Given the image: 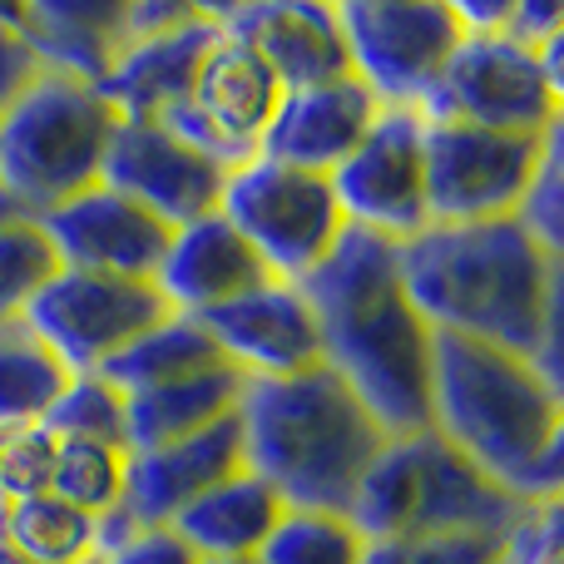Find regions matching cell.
<instances>
[{
	"mask_svg": "<svg viewBox=\"0 0 564 564\" xmlns=\"http://www.w3.org/2000/svg\"><path fill=\"white\" fill-rule=\"evenodd\" d=\"M525 516L470 456L446 436H387L367 466L347 520L367 540H421V535H500Z\"/></svg>",
	"mask_w": 564,
	"mask_h": 564,
	"instance_id": "obj_5",
	"label": "cell"
},
{
	"mask_svg": "<svg viewBox=\"0 0 564 564\" xmlns=\"http://www.w3.org/2000/svg\"><path fill=\"white\" fill-rule=\"evenodd\" d=\"M55 451H59V436H50L45 421L0 426V500H25L50 490Z\"/></svg>",
	"mask_w": 564,
	"mask_h": 564,
	"instance_id": "obj_32",
	"label": "cell"
},
{
	"mask_svg": "<svg viewBox=\"0 0 564 564\" xmlns=\"http://www.w3.org/2000/svg\"><path fill=\"white\" fill-rule=\"evenodd\" d=\"M25 327L65 361L69 377H95L129 341L174 317L154 278H115L59 268L20 312Z\"/></svg>",
	"mask_w": 564,
	"mask_h": 564,
	"instance_id": "obj_11",
	"label": "cell"
},
{
	"mask_svg": "<svg viewBox=\"0 0 564 564\" xmlns=\"http://www.w3.org/2000/svg\"><path fill=\"white\" fill-rule=\"evenodd\" d=\"M59 268L79 273H115V278H154L169 253L174 228L154 218L144 204L95 184L75 194L69 204L50 208L40 218Z\"/></svg>",
	"mask_w": 564,
	"mask_h": 564,
	"instance_id": "obj_14",
	"label": "cell"
},
{
	"mask_svg": "<svg viewBox=\"0 0 564 564\" xmlns=\"http://www.w3.org/2000/svg\"><path fill=\"white\" fill-rule=\"evenodd\" d=\"M65 387V361L25 327V317H0V426L45 421Z\"/></svg>",
	"mask_w": 564,
	"mask_h": 564,
	"instance_id": "obj_26",
	"label": "cell"
},
{
	"mask_svg": "<svg viewBox=\"0 0 564 564\" xmlns=\"http://www.w3.org/2000/svg\"><path fill=\"white\" fill-rule=\"evenodd\" d=\"M218 214L248 238L258 263L278 282H302L347 234L327 174L268 164V159H243L238 169H228Z\"/></svg>",
	"mask_w": 564,
	"mask_h": 564,
	"instance_id": "obj_7",
	"label": "cell"
},
{
	"mask_svg": "<svg viewBox=\"0 0 564 564\" xmlns=\"http://www.w3.org/2000/svg\"><path fill=\"white\" fill-rule=\"evenodd\" d=\"M198 564H258V555H243V560H198Z\"/></svg>",
	"mask_w": 564,
	"mask_h": 564,
	"instance_id": "obj_39",
	"label": "cell"
},
{
	"mask_svg": "<svg viewBox=\"0 0 564 564\" xmlns=\"http://www.w3.org/2000/svg\"><path fill=\"white\" fill-rule=\"evenodd\" d=\"M292 288L322 332V367L367 406L387 436L431 431V327L401 288L397 243L347 228Z\"/></svg>",
	"mask_w": 564,
	"mask_h": 564,
	"instance_id": "obj_2",
	"label": "cell"
},
{
	"mask_svg": "<svg viewBox=\"0 0 564 564\" xmlns=\"http://www.w3.org/2000/svg\"><path fill=\"white\" fill-rule=\"evenodd\" d=\"M208 10L218 15V25L228 35L243 40L273 69L282 95L351 75L337 6H322V0H258V6H208Z\"/></svg>",
	"mask_w": 564,
	"mask_h": 564,
	"instance_id": "obj_16",
	"label": "cell"
},
{
	"mask_svg": "<svg viewBox=\"0 0 564 564\" xmlns=\"http://www.w3.org/2000/svg\"><path fill=\"white\" fill-rule=\"evenodd\" d=\"M59 273L40 218H15L0 228V317H20L40 288Z\"/></svg>",
	"mask_w": 564,
	"mask_h": 564,
	"instance_id": "obj_31",
	"label": "cell"
},
{
	"mask_svg": "<svg viewBox=\"0 0 564 564\" xmlns=\"http://www.w3.org/2000/svg\"><path fill=\"white\" fill-rule=\"evenodd\" d=\"M243 466L278 490L288 510L347 516L387 431L327 367L248 381L238 401Z\"/></svg>",
	"mask_w": 564,
	"mask_h": 564,
	"instance_id": "obj_4",
	"label": "cell"
},
{
	"mask_svg": "<svg viewBox=\"0 0 564 564\" xmlns=\"http://www.w3.org/2000/svg\"><path fill=\"white\" fill-rule=\"evenodd\" d=\"M397 263L431 332L516 351L560 387V258L520 218L426 224L397 243Z\"/></svg>",
	"mask_w": 564,
	"mask_h": 564,
	"instance_id": "obj_1",
	"label": "cell"
},
{
	"mask_svg": "<svg viewBox=\"0 0 564 564\" xmlns=\"http://www.w3.org/2000/svg\"><path fill=\"white\" fill-rule=\"evenodd\" d=\"M268 268L258 263V253L248 248V238L228 224L224 214L194 218V224L174 228L169 253L154 273V288L164 292V302L184 317H204V312L224 307V302L243 297V292L263 288Z\"/></svg>",
	"mask_w": 564,
	"mask_h": 564,
	"instance_id": "obj_21",
	"label": "cell"
},
{
	"mask_svg": "<svg viewBox=\"0 0 564 564\" xmlns=\"http://www.w3.org/2000/svg\"><path fill=\"white\" fill-rule=\"evenodd\" d=\"M115 129L119 109L95 85L45 69L0 115V184L30 218H45L99 184Z\"/></svg>",
	"mask_w": 564,
	"mask_h": 564,
	"instance_id": "obj_6",
	"label": "cell"
},
{
	"mask_svg": "<svg viewBox=\"0 0 564 564\" xmlns=\"http://www.w3.org/2000/svg\"><path fill=\"white\" fill-rule=\"evenodd\" d=\"M431 431L470 456L510 500L555 506L564 490V397L516 351L431 332Z\"/></svg>",
	"mask_w": 564,
	"mask_h": 564,
	"instance_id": "obj_3",
	"label": "cell"
},
{
	"mask_svg": "<svg viewBox=\"0 0 564 564\" xmlns=\"http://www.w3.org/2000/svg\"><path fill=\"white\" fill-rule=\"evenodd\" d=\"M124 470L129 451L105 446V441H59L55 451V476H50V496L65 506L85 510L89 520H105L124 500Z\"/></svg>",
	"mask_w": 564,
	"mask_h": 564,
	"instance_id": "obj_28",
	"label": "cell"
},
{
	"mask_svg": "<svg viewBox=\"0 0 564 564\" xmlns=\"http://www.w3.org/2000/svg\"><path fill=\"white\" fill-rule=\"evenodd\" d=\"M332 194L347 228L406 243L431 224L426 218V159H421L416 109H381L357 149L332 169Z\"/></svg>",
	"mask_w": 564,
	"mask_h": 564,
	"instance_id": "obj_12",
	"label": "cell"
},
{
	"mask_svg": "<svg viewBox=\"0 0 564 564\" xmlns=\"http://www.w3.org/2000/svg\"><path fill=\"white\" fill-rule=\"evenodd\" d=\"M45 431L59 441L124 446V391H115L105 377H69L59 401L45 411Z\"/></svg>",
	"mask_w": 564,
	"mask_h": 564,
	"instance_id": "obj_30",
	"label": "cell"
},
{
	"mask_svg": "<svg viewBox=\"0 0 564 564\" xmlns=\"http://www.w3.org/2000/svg\"><path fill=\"white\" fill-rule=\"evenodd\" d=\"M89 564H99V560H89Z\"/></svg>",
	"mask_w": 564,
	"mask_h": 564,
	"instance_id": "obj_40",
	"label": "cell"
},
{
	"mask_svg": "<svg viewBox=\"0 0 564 564\" xmlns=\"http://www.w3.org/2000/svg\"><path fill=\"white\" fill-rule=\"evenodd\" d=\"M560 149H564V124L550 134V149H545V159H540V174H535V184H530V194H525V204H520V224L530 228V238H535L545 253H564V224H560V204H564V178H560Z\"/></svg>",
	"mask_w": 564,
	"mask_h": 564,
	"instance_id": "obj_34",
	"label": "cell"
},
{
	"mask_svg": "<svg viewBox=\"0 0 564 564\" xmlns=\"http://www.w3.org/2000/svg\"><path fill=\"white\" fill-rule=\"evenodd\" d=\"M500 564H560V500L525 506V516L500 540Z\"/></svg>",
	"mask_w": 564,
	"mask_h": 564,
	"instance_id": "obj_35",
	"label": "cell"
},
{
	"mask_svg": "<svg viewBox=\"0 0 564 564\" xmlns=\"http://www.w3.org/2000/svg\"><path fill=\"white\" fill-rule=\"evenodd\" d=\"M361 564H500V535H421L371 540Z\"/></svg>",
	"mask_w": 564,
	"mask_h": 564,
	"instance_id": "obj_33",
	"label": "cell"
},
{
	"mask_svg": "<svg viewBox=\"0 0 564 564\" xmlns=\"http://www.w3.org/2000/svg\"><path fill=\"white\" fill-rule=\"evenodd\" d=\"M278 99H282V85L273 79V69H268L243 40H234L224 30L218 45L208 50L204 69H198L188 109H194V119L204 124V134L214 139L218 159H224L228 169H238L243 159H253Z\"/></svg>",
	"mask_w": 564,
	"mask_h": 564,
	"instance_id": "obj_20",
	"label": "cell"
},
{
	"mask_svg": "<svg viewBox=\"0 0 564 564\" xmlns=\"http://www.w3.org/2000/svg\"><path fill=\"white\" fill-rule=\"evenodd\" d=\"M40 75H45V65H40V55L30 50V40L20 35V6H0V115H6Z\"/></svg>",
	"mask_w": 564,
	"mask_h": 564,
	"instance_id": "obj_36",
	"label": "cell"
},
{
	"mask_svg": "<svg viewBox=\"0 0 564 564\" xmlns=\"http://www.w3.org/2000/svg\"><path fill=\"white\" fill-rule=\"evenodd\" d=\"M416 115L510 134H550L564 124V89L545 75L540 50L516 45L500 30H466Z\"/></svg>",
	"mask_w": 564,
	"mask_h": 564,
	"instance_id": "obj_9",
	"label": "cell"
},
{
	"mask_svg": "<svg viewBox=\"0 0 564 564\" xmlns=\"http://www.w3.org/2000/svg\"><path fill=\"white\" fill-rule=\"evenodd\" d=\"M337 20L351 75L381 109H416L466 40L456 0H347Z\"/></svg>",
	"mask_w": 564,
	"mask_h": 564,
	"instance_id": "obj_10",
	"label": "cell"
},
{
	"mask_svg": "<svg viewBox=\"0 0 564 564\" xmlns=\"http://www.w3.org/2000/svg\"><path fill=\"white\" fill-rule=\"evenodd\" d=\"M367 540L357 535L347 516L327 510H288L268 545L258 550V564H361Z\"/></svg>",
	"mask_w": 564,
	"mask_h": 564,
	"instance_id": "obj_29",
	"label": "cell"
},
{
	"mask_svg": "<svg viewBox=\"0 0 564 564\" xmlns=\"http://www.w3.org/2000/svg\"><path fill=\"white\" fill-rule=\"evenodd\" d=\"M204 332L224 351L228 367H238L248 381H278L297 371L322 367V332L307 297L292 282H263L224 307L204 312Z\"/></svg>",
	"mask_w": 564,
	"mask_h": 564,
	"instance_id": "obj_15",
	"label": "cell"
},
{
	"mask_svg": "<svg viewBox=\"0 0 564 564\" xmlns=\"http://www.w3.org/2000/svg\"><path fill=\"white\" fill-rule=\"evenodd\" d=\"M214 367H228V361H224V351L214 347V337L204 332V322L174 312V317L159 322L154 332L129 341L115 361H105L95 377H105L115 391L134 397V391H154V387H169V381L198 377V371H214Z\"/></svg>",
	"mask_w": 564,
	"mask_h": 564,
	"instance_id": "obj_25",
	"label": "cell"
},
{
	"mask_svg": "<svg viewBox=\"0 0 564 564\" xmlns=\"http://www.w3.org/2000/svg\"><path fill=\"white\" fill-rule=\"evenodd\" d=\"M15 218H30V214L15 204V198H10V188L0 184V228H6V224H15Z\"/></svg>",
	"mask_w": 564,
	"mask_h": 564,
	"instance_id": "obj_38",
	"label": "cell"
},
{
	"mask_svg": "<svg viewBox=\"0 0 564 564\" xmlns=\"http://www.w3.org/2000/svg\"><path fill=\"white\" fill-rule=\"evenodd\" d=\"M99 184L144 204L169 228H184L194 218L218 214L228 164L198 154L194 144H184L154 119H119L105 169H99Z\"/></svg>",
	"mask_w": 564,
	"mask_h": 564,
	"instance_id": "obj_13",
	"label": "cell"
},
{
	"mask_svg": "<svg viewBox=\"0 0 564 564\" xmlns=\"http://www.w3.org/2000/svg\"><path fill=\"white\" fill-rule=\"evenodd\" d=\"M282 516H288V506L278 500V490L258 480L253 470H238V476L218 480L214 490H204L194 506L178 510L169 530L198 560H243L268 545Z\"/></svg>",
	"mask_w": 564,
	"mask_h": 564,
	"instance_id": "obj_23",
	"label": "cell"
},
{
	"mask_svg": "<svg viewBox=\"0 0 564 564\" xmlns=\"http://www.w3.org/2000/svg\"><path fill=\"white\" fill-rule=\"evenodd\" d=\"M243 387L248 377L238 367H214L154 391H134V397H124V446L129 451L174 446V441L234 416L238 401H243Z\"/></svg>",
	"mask_w": 564,
	"mask_h": 564,
	"instance_id": "obj_24",
	"label": "cell"
},
{
	"mask_svg": "<svg viewBox=\"0 0 564 564\" xmlns=\"http://www.w3.org/2000/svg\"><path fill=\"white\" fill-rule=\"evenodd\" d=\"M99 564H198V555L169 525H159V530H134L124 545L99 555Z\"/></svg>",
	"mask_w": 564,
	"mask_h": 564,
	"instance_id": "obj_37",
	"label": "cell"
},
{
	"mask_svg": "<svg viewBox=\"0 0 564 564\" xmlns=\"http://www.w3.org/2000/svg\"><path fill=\"white\" fill-rule=\"evenodd\" d=\"M20 35L50 75L105 85L129 45V0H30L20 6Z\"/></svg>",
	"mask_w": 564,
	"mask_h": 564,
	"instance_id": "obj_22",
	"label": "cell"
},
{
	"mask_svg": "<svg viewBox=\"0 0 564 564\" xmlns=\"http://www.w3.org/2000/svg\"><path fill=\"white\" fill-rule=\"evenodd\" d=\"M243 466V426L238 411L214 426L194 431V436L174 441V446H154V451H129V470H124V516L139 530H159L174 525V516L184 506H194L204 490H214L218 480L238 476Z\"/></svg>",
	"mask_w": 564,
	"mask_h": 564,
	"instance_id": "obj_17",
	"label": "cell"
},
{
	"mask_svg": "<svg viewBox=\"0 0 564 564\" xmlns=\"http://www.w3.org/2000/svg\"><path fill=\"white\" fill-rule=\"evenodd\" d=\"M550 134H510V129L421 119L426 218L431 224H496V218H516L540 174Z\"/></svg>",
	"mask_w": 564,
	"mask_h": 564,
	"instance_id": "obj_8",
	"label": "cell"
},
{
	"mask_svg": "<svg viewBox=\"0 0 564 564\" xmlns=\"http://www.w3.org/2000/svg\"><path fill=\"white\" fill-rule=\"evenodd\" d=\"M0 535L30 564H89L95 560V520L65 506L59 496L40 490L25 500H6Z\"/></svg>",
	"mask_w": 564,
	"mask_h": 564,
	"instance_id": "obj_27",
	"label": "cell"
},
{
	"mask_svg": "<svg viewBox=\"0 0 564 564\" xmlns=\"http://www.w3.org/2000/svg\"><path fill=\"white\" fill-rule=\"evenodd\" d=\"M377 115H381L377 95L357 75L332 79V85H312V89H288L278 99L273 119H268L263 139H258L253 159L332 174L367 139Z\"/></svg>",
	"mask_w": 564,
	"mask_h": 564,
	"instance_id": "obj_18",
	"label": "cell"
},
{
	"mask_svg": "<svg viewBox=\"0 0 564 564\" xmlns=\"http://www.w3.org/2000/svg\"><path fill=\"white\" fill-rule=\"evenodd\" d=\"M218 35H224L218 15L208 6H198L178 25L129 40L119 65L95 89L119 109V119H164L169 109L188 105L194 79L204 69L208 50L218 45Z\"/></svg>",
	"mask_w": 564,
	"mask_h": 564,
	"instance_id": "obj_19",
	"label": "cell"
}]
</instances>
